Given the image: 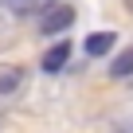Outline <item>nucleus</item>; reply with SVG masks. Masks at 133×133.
I'll use <instances>...</instances> for the list:
<instances>
[{
    "mask_svg": "<svg viewBox=\"0 0 133 133\" xmlns=\"http://www.w3.org/2000/svg\"><path fill=\"white\" fill-rule=\"evenodd\" d=\"M71 24H75V8H71V4H55V8L39 20V31H43V35H59V31L71 28Z\"/></svg>",
    "mask_w": 133,
    "mask_h": 133,
    "instance_id": "f257e3e1",
    "label": "nucleus"
},
{
    "mask_svg": "<svg viewBox=\"0 0 133 133\" xmlns=\"http://www.w3.org/2000/svg\"><path fill=\"white\" fill-rule=\"evenodd\" d=\"M0 8L4 12H12V16H47L51 8H55V0H0Z\"/></svg>",
    "mask_w": 133,
    "mask_h": 133,
    "instance_id": "f03ea898",
    "label": "nucleus"
},
{
    "mask_svg": "<svg viewBox=\"0 0 133 133\" xmlns=\"http://www.w3.org/2000/svg\"><path fill=\"white\" fill-rule=\"evenodd\" d=\"M66 59H71V43H66V39H59V43L43 55V71H47V75H59L63 66H66Z\"/></svg>",
    "mask_w": 133,
    "mask_h": 133,
    "instance_id": "7ed1b4c3",
    "label": "nucleus"
},
{
    "mask_svg": "<svg viewBox=\"0 0 133 133\" xmlns=\"http://www.w3.org/2000/svg\"><path fill=\"white\" fill-rule=\"evenodd\" d=\"M110 78H114V82H129V86H133V47H125V51L110 63Z\"/></svg>",
    "mask_w": 133,
    "mask_h": 133,
    "instance_id": "20e7f679",
    "label": "nucleus"
},
{
    "mask_svg": "<svg viewBox=\"0 0 133 133\" xmlns=\"http://www.w3.org/2000/svg\"><path fill=\"white\" fill-rule=\"evenodd\" d=\"M114 39H117L114 31H94V35H90L82 47H86V55L94 59V55H106V51H114Z\"/></svg>",
    "mask_w": 133,
    "mask_h": 133,
    "instance_id": "39448f33",
    "label": "nucleus"
},
{
    "mask_svg": "<svg viewBox=\"0 0 133 133\" xmlns=\"http://www.w3.org/2000/svg\"><path fill=\"white\" fill-rule=\"evenodd\" d=\"M20 86H24V71H20V66H4V71H0V98L16 94Z\"/></svg>",
    "mask_w": 133,
    "mask_h": 133,
    "instance_id": "423d86ee",
    "label": "nucleus"
},
{
    "mask_svg": "<svg viewBox=\"0 0 133 133\" xmlns=\"http://www.w3.org/2000/svg\"><path fill=\"white\" fill-rule=\"evenodd\" d=\"M125 8H129V12H133V0H125Z\"/></svg>",
    "mask_w": 133,
    "mask_h": 133,
    "instance_id": "0eeeda50",
    "label": "nucleus"
}]
</instances>
